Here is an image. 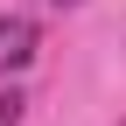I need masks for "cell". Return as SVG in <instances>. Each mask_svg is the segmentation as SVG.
Listing matches in <instances>:
<instances>
[{"label":"cell","instance_id":"cell-1","mask_svg":"<svg viewBox=\"0 0 126 126\" xmlns=\"http://www.w3.org/2000/svg\"><path fill=\"white\" fill-rule=\"evenodd\" d=\"M28 56H35V21L28 14H0V77L21 70Z\"/></svg>","mask_w":126,"mask_h":126},{"label":"cell","instance_id":"cell-2","mask_svg":"<svg viewBox=\"0 0 126 126\" xmlns=\"http://www.w3.org/2000/svg\"><path fill=\"white\" fill-rule=\"evenodd\" d=\"M21 112H28L21 91H0V126H21Z\"/></svg>","mask_w":126,"mask_h":126},{"label":"cell","instance_id":"cell-3","mask_svg":"<svg viewBox=\"0 0 126 126\" xmlns=\"http://www.w3.org/2000/svg\"><path fill=\"white\" fill-rule=\"evenodd\" d=\"M56 7H77V0H56Z\"/></svg>","mask_w":126,"mask_h":126}]
</instances>
